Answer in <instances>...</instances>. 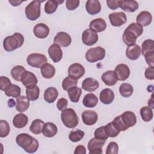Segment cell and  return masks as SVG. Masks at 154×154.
Returning a JSON list of instances; mask_svg holds the SVG:
<instances>
[{"label":"cell","mask_w":154,"mask_h":154,"mask_svg":"<svg viewBox=\"0 0 154 154\" xmlns=\"http://www.w3.org/2000/svg\"><path fill=\"white\" fill-rule=\"evenodd\" d=\"M141 48L137 44L128 46L126 50V55L131 60H137L141 55Z\"/></svg>","instance_id":"cell-21"},{"label":"cell","mask_w":154,"mask_h":154,"mask_svg":"<svg viewBox=\"0 0 154 154\" xmlns=\"http://www.w3.org/2000/svg\"><path fill=\"white\" fill-rule=\"evenodd\" d=\"M118 2H119V1H117V0L116 1L107 0L106 1V4L108 8L111 10H116L119 7Z\"/></svg>","instance_id":"cell-54"},{"label":"cell","mask_w":154,"mask_h":154,"mask_svg":"<svg viewBox=\"0 0 154 154\" xmlns=\"http://www.w3.org/2000/svg\"><path fill=\"white\" fill-rule=\"evenodd\" d=\"M11 85L10 79L6 76L0 77V88L2 91L6 90Z\"/></svg>","instance_id":"cell-48"},{"label":"cell","mask_w":154,"mask_h":154,"mask_svg":"<svg viewBox=\"0 0 154 154\" xmlns=\"http://www.w3.org/2000/svg\"><path fill=\"white\" fill-rule=\"evenodd\" d=\"M85 135L84 131L80 129H76L70 131L69 135V140L72 142H78L82 140Z\"/></svg>","instance_id":"cell-43"},{"label":"cell","mask_w":154,"mask_h":154,"mask_svg":"<svg viewBox=\"0 0 154 154\" xmlns=\"http://www.w3.org/2000/svg\"><path fill=\"white\" fill-rule=\"evenodd\" d=\"M114 96L113 91L110 88H106L100 91L99 94V99L102 103L109 105L113 102Z\"/></svg>","instance_id":"cell-24"},{"label":"cell","mask_w":154,"mask_h":154,"mask_svg":"<svg viewBox=\"0 0 154 154\" xmlns=\"http://www.w3.org/2000/svg\"><path fill=\"white\" fill-rule=\"evenodd\" d=\"M136 21L137 23L141 26H147L151 23L152 21V16L150 12L147 11H143L137 15Z\"/></svg>","instance_id":"cell-20"},{"label":"cell","mask_w":154,"mask_h":154,"mask_svg":"<svg viewBox=\"0 0 154 154\" xmlns=\"http://www.w3.org/2000/svg\"><path fill=\"white\" fill-rule=\"evenodd\" d=\"M105 57V49L100 46L90 48L85 53V59L90 63H95L103 60Z\"/></svg>","instance_id":"cell-6"},{"label":"cell","mask_w":154,"mask_h":154,"mask_svg":"<svg viewBox=\"0 0 154 154\" xmlns=\"http://www.w3.org/2000/svg\"><path fill=\"white\" fill-rule=\"evenodd\" d=\"M58 96V91L55 87H49L46 88L44 92V99L49 103H53Z\"/></svg>","instance_id":"cell-31"},{"label":"cell","mask_w":154,"mask_h":154,"mask_svg":"<svg viewBox=\"0 0 154 154\" xmlns=\"http://www.w3.org/2000/svg\"><path fill=\"white\" fill-rule=\"evenodd\" d=\"M81 117L83 123L88 126L94 125L98 119L97 114L92 110H85L83 111Z\"/></svg>","instance_id":"cell-15"},{"label":"cell","mask_w":154,"mask_h":154,"mask_svg":"<svg viewBox=\"0 0 154 154\" xmlns=\"http://www.w3.org/2000/svg\"><path fill=\"white\" fill-rule=\"evenodd\" d=\"M143 32V26L137 23H131L124 31L122 38L123 41L128 46L135 44L137 38L140 36Z\"/></svg>","instance_id":"cell-2"},{"label":"cell","mask_w":154,"mask_h":154,"mask_svg":"<svg viewBox=\"0 0 154 154\" xmlns=\"http://www.w3.org/2000/svg\"><path fill=\"white\" fill-rule=\"evenodd\" d=\"M16 142L19 146L29 153L35 152L39 147L37 140L26 133L17 135L16 138Z\"/></svg>","instance_id":"cell-1"},{"label":"cell","mask_w":154,"mask_h":154,"mask_svg":"<svg viewBox=\"0 0 154 154\" xmlns=\"http://www.w3.org/2000/svg\"><path fill=\"white\" fill-rule=\"evenodd\" d=\"M98 98L93 93H88L84 96L82 100L83 105L85 107L93 108L97 104Z\"/></svg>","instance_id":"cell-33"},{"label":"cell","mask_w":154,"mask_h":154,"mask_svg":"<svg viewBox=\"0 0 154 154\" xmlns=\"http://www.w3.org/2000/svg\"><path fill=\"white\" fill-rule=\"evenodd\" d=\"M109 20L114 26H120L127 22V17L124 12H114L109 14Z\"/></svg>","instance_id":"cell-9"},{"label":"cell","mask_w":154,"mask_h":154,"mask_svg":"<svg viewBox=\"0 0 154 154\" xmlns=\"http://www.w3.org/2000/svg\"><path fill=\"white\" fill-rule=\"evenodd\" d=\"M33 32L37 38H45L49 34V28L45 23H39L34 26Z\"/></svg>","instance_id":"cell-19"},{"label":"cell","mask_w":154,"mask_h":154,"mask_svg":"<svg viewBox=\"0 0 154 154\" xmlns=\"http://www.w3.org/2000/svg\"><path fill=\"white\" fill-rule=\"evenodd\" d=\"M105 143V140L92 138L88 143L87 149L89 150V154H100L103 153L102 147Z\"/></svg>","instance_id":"cell-8"},{"label":"cell","mask_w":154,"mask_h":154,"mask_svg":"<svg viewBox=\"0 0 154 154\" xmlns=\"http://www.w3.org/2000/svg\"><path fill=\"white\" fill-rule=\"evenodd\" d=\"M134 91L132 85L129 83H123L119 87V93L124 97H130Z\"/></svg>","instance_id":"cell-37"},{"label":"cell","mask_w":154,"mask_h":154,"mask_svg":"<svg viewBox=\"0 0 154 154\" xmlns=\"http://www.w3.org/2000/svg\"><path fill=\"white\" fill-rule=\"evenodd\" d=\"M78 79L72 78L69 76L66 77L62 82V88L65 91H68L70 88L76 86Z\"/></svg>","instance_id":"cell-41"},{"label":"cell","mask_w":154,"mask_h":154,"mask_svg":"<svg viewBox=\"0 0 154 154\" xmlns=\"http://www.w3.org/2000/svg\"><path fill=\"white\" fill-rule=\"evenodd\" d=\"M64 1L60 0H49L45 5V11L47 14H52L55 12L58 5L63 3Z\"/></svg>","instance_id":"cell-34"},{"label":"cell","mask_w":154,"mask_h":154,"mask_svg":"<svg viewBox=\"0 0 154 154\" xmlns=\"http://www.w3.org/2000/svg\"><path fill=\"white\" fill-rule=\"evenodd\" d=\"M112 122L119 131H125L128 129L122 123L120 119V116H119L114 118Z\"/></svg>","instance_id":"cell-49"},{"label":"cell","mask_w":154,"mask_h":154,"mask_svg":"<svg viewBox=\"0 0 154 154\" xmlns=\"http://www.w3.org/2000/svg\"><path fill=\"white\" fill-rule=\"evenodd\" d=\"M140 115L144 122H150L153 118V110L150 106H143L140 109Z\"/></svg>","instance_id":"cell-40"},{"label":"cell","mask_w":154,"mask_h":154,"mask_svg":"<svg viewBox=\"0 0 154 154\" xmlns=\"http://www.w3.org/2000/svg\"><path fill=\"white\" fill-rule=\"evenodd\" d=\"M26 61L28 64L32 67L40 68L44 64L47 63V58L43 54L33 53L27 57Z\"/></svg>","instance_id":"cell-7"},{"label":"cell","mask_w":154,"mask_h":154,"mask_svg":"<svg viewBox=\"0 0 154 154\" xmlns=\"http://www.w3.org/2000/svg\"><path fill=\"white\" fill-rule=\"evenodd\" d=\"M85 74V68L79 63H73L68 69L69 76L76 79H80Z\"/></svg>","instance_id":"cell-11"},{"label":"cell","mask_w":154,"mask_h":154,"mask_svg":"<svg viewBox=\"0 0 154 154\" xmlns=\"http://www.w3.org/2000/svg\"><path fill=\"white\" fill-rule=\"evenodd\" d=\"M20 81L26 87L32 85H36L38 82V80L35 75L32 72L27 70H25L22 75Z\"/></svg>","instance_id":"cell-17"},{"label":"cell","mask_w":154,"mask_h":154,"mask_svg":"<svg viewBox=\"0 0 154 154\" xmlns=\"http://www.w3.org/2000/svg\"><path fill=\"white\" fill-rule=\"evenodd\" d=\"M146 61L149 67H154V51L147 52L144 55Z\"/></svg>","instance_id":"cell-51"},{"label":"cell","mask_w":154,"mask_h":154,"mask_svg":"<svg viewBox=\"0 0 154 154\" xmlns=\"http://www.w3.org/2000/svg\"><path fill=\"white\" fill-rule=\"evenodd\" d=\"M99 87V82L94 78H87L82 83V88L88 92L94 91Z\"/></svg>","instance_id":"cell-23"},{"label":"cell","mask_w":154,"mask_h":154,"mask_svg":"<svg viewBox=\"0 0 154 154\" xmlns=\"http://www.w3.org/2000/svg\"><path fill=\"white\" fill-rule=\"evenodd\" d=\"M42 133L46 137H53L57 133V127L52 122H47L43 126Z\"/></svg>","instance_id":"cell-30"},{"label":"cell","mask_w":154,"mask_h":154,"mask_svg":"<svg viewBox=\"0 0 154 154\" xmlns=\"http://www.w3.org/2000/svg\"><path fill=\"white\" fill-rule=\"evenodd\" d=\"M67 92L69 99L72 102L76 103L79 101L81 94L82 93V90L81 88L75 86L70 88L67 91Z\"/></svg>","instance_id":"cell-36"},{"label":"cell","mask_w":154,"mask_h":154,"mask_svg":"<svg viewBox=\"0 0 154 154\" xmlns=\"http://www.w3.org/2000/svg\"><path fill=\"white\" fill-rule=\"evenodd\" d=\"M44 125V122L41 119H35L32 122L29 127V130L34 134H40L42 132Z\"/></svg>","instance_id":"cell-35"},{"label":"cell","mask_w":154,"mask_h":154,"mask_svg":"<svg viewBox=\"0 0 154 154\" xmlns=\"http://www.w3.org/2000/svg\"><path fill=\"white\" fill-rule=\"evenodd\" d=\"M103 82L108 86H113L117 82V79L113 70H108L104 72L101 77Z\"/></svg>","instance_id":"cell-27"},{"label":"cell","mask_w":154,"mask_h":154,"mask_svg":"<svg viewBox=\"0 0 154 154\" xmlns=\"http://www.w3.org/2000/svg\"><path fill=\"white\" fill-rule=\"evenodd\" d=\"M26 95L29 100H36L40 95V88L36 85L26 87Z\"/></svg>","instance_id":"cell-32"},{"label":"cell","mask_w":154,"mask_h":154,"mask_svg":"<svg viewBox=\"0 0 154 154\" xmlns=\"http://www.w3.org/2000/svg\"><path fill=\"white\" fill-rule=\"evenodd\" d=\"M4 93L7 96L17 98L20 95L21 89L17 85L11 84V85L4 91Z\"/></svg>","instance_id":"cell-38"},{"label":"cell","mask_w":154,"mask_h":154,"mask_svg":"<svg viewBox=\"0 0 154 154\" xmlns=\"http://www.w3.org/2000/svg\"><path fill=\"white\" fill-rule=\"evenodd\" d=\"M98 40V35L97 32L91 29H87L82 32V41L87 46H92L96 43Z\"/></svg>","instance_id":"cell-10"},{"label":"cell","mask_w":154,"mask_h":154,"mask_svg":"<svg viewBox=\"0 0 154 154\" xmlns=\"http://www.w3.org/2000/svg\"><path fill=\"white\" fill-rule=\"evenodd\" d=\"M144 75L147 79L153 80L154 79V68H153V67H147L145 70Z\"/></svg>","instance_id":"cell-53"},{"label":"cell","mask_w":154,"mask_h":154,"mask_svg":"<svg viewBox=\"0 0 154 154\" xmlns=\"http://www.w3.org/2000/svg\"><path fill=\"white\" fill-rule=\"evenodd\" d=\"M8 2L10 4H11L12 6H14V7L18 6L23 2L22 1H17V0H9Z\"/></svg>","instance_id":"cell-56"},{"label":"cell","mask_w":154,"mask_h":154,"mask_svg":"<svg viewBox=\"0 0 154 154\" xmlns=\"http://www.w3.org/2000/svg\"><path fill=\"white\" fill-rule=\"evenodd\" d=\"M61 119L64 125L68 128H75L79 122L78 117L72 108H66L61 111Z\"/></svg>","instance_id":"cell-4"},{"label":"cell","mask_w":154,"mask_h":154,"mask_svg":"<svg viewBox=\"0 0 154 154\" xmlns=\"http://www.w3.org/2000/svg\"><path fill=\"white\" fill-rule=\"evenodd\" d=\"M28 118L26 115L19 113L16 114L13 119V125L16 128H23L27 125Z\"/></svg>","instance_id":"cell-28"},{"label":"cell","mask_w":154,"mask_h":154,"mask_svg":"<svg viewBox=\"0 0 154 154\" xmlns=\"http://www.w3.org/2000/svg\"><path fill=\"white\" fill-rule=\"evenodd\" d=\"M54 42L61 47H67L72 42L71 37L66 32H59L54 38Z\"/></svg>","instance_id":"cell-13"},{"label":"cell","mask_w":154,"mask_h":154,"mask_svg":"<svg viewBox=\"0 0 154 154\" xmlns=\"http://www.w3.org/2000/svg\"><path fill=\"white\" fill-rule=\"evenodd\" d=\"M118 4L119 7L120 8H122L123 11L131 13L136 11L139 7V5L136 1L132 0L119 1Z\"/></svg>","instance_id":"cell-18"},{"label":"cell","mask_w":154,"mask_h":154,"mask_svg":"<svg viewBox=\"0 0 154 154\" xmlns=\"http://www.w3.org/2000/svg\"><path fill=\"white\" fill-rule=\"evenodd\" d=\"M114 73L117 80L123 81L126 80L130 75V69L129 67L125 64H118L114 69Z\"/></svg>","instance_id":"cell-12"},{"label":"cell","mask_w":154,"mask_h":154,"mask_svg":"<svg viewBox=\"0 0 154 154\" xmlns=\"http://www.w3.org/2000/svg\"><path fill=\"white\" fill-rule=\"evenodd\" d=\"M24 42L23 36L19 32L6 37L3 41L4 49L7 52L13 51L21 47Z\"/></svg>","instance_id":"cell-3"},{"label":"cell","mask_w":154,"mask_h":154,"mask_svg":"<svg viewBox=\"0 0 154 154\" xmlns=\"http://www.w3.org/2000/svg\"><path fill=\"white\" fill-rule=\"evenodd\" d=\"M26 70L24 67L20 65H17L13 67L10 72L12 78L17 81H21V77L23 73Z\"/></svg>","instance_id":"cell-39"},{"label":"cell","mask_w":154,"mask_h":154,"mask_svg":"<svg viewBox=\"0 0 154 154\" xmlns=\"http://www.w3.org/2000/svg\"><path fill=\"white\" fill-rule=\"evenodd\" d=\"M85 9L90 14H96L101 10L100 2L98 0H88L86 2Z\"/></svg>","instance_id":"cell-22"},{"label":"cell","mask_w":154,"mask_h":154,"mask_svg":"<svg viewBox=\"0 0 154 154\" xmlns=\"http://www.w3.org/2000/svg\"><path fill=\"white\" fill-rule=\"evenodd\" d=\"M40 1H32L25 7V15L30 20H35L40 16V5L42 2Z\"/></svg>","instance_id":"cell-5"},{"label":"cell","mask_w":154,"mask_h":154,"mask_svg":"<svg viewBox=\"0 0 154 154\" xmlns=\"http://www.w3.org/2000/svg\"><path fill=\"white\" fill-rule=\"evenodd\" d=\"M16 109L19 112L26 111L29 107V100L26 96L20 95L16 98Z\"/></svg>","instance_id":"cell-25"},{"label":"cell","mask_w":154,"mask_h":154,"mask_svg":"<svg viewBox=\"0 0 154 154\" xmlns=\"http://www.w3.org/2000/svg\"><path fill=\"white\" fill-rule=\"evenodd\" d=\"M94 136L95 138H96L97 139L106 141L108 139V136L107 135V134L106 133L105 126H100V127L97 128L94 132Z\"/></svg>","instance_id":"cell-46"},{"label":"cell","mask_w":154,"mask_h":154,"mask_svg":"<svg viewBox=\"0 0 154 154\" xmlns=\"http://www.w3.org/2000/svg\"><path fill=\"white\" fill-rule=\"evenodd\" d=\"M8 105L9 107H13L16 105V103L13 99H10L8 100Z\"/></svg>","instance_id":"cell-57"},{"label":"cell","mask_w":154,"mask_h":154,"mask_svg":"<svg viewBox=\"0 0 154 154\" xmlns=\"http://www.w3.org/2000/svg\"><path fill=\"white\" fill-rule=\"evenodd\" d=\"M148 105L149 106H151L152 108H154L153 106V95H152V97L148 101Z\"/></svg>","instance_id":"cell-58"},{"label":"cell","mask_w":154,"mask_h":154,"mask_svg":"<svg viewBox=\"0 0 154 154\" xmlns=\"http://www.w3.org/2000/svg\"><path fill=\"white\" fill-rule=\"evenodd\" d=\"M40 72L43 78L51 79L53 78L55 74V68L53 65L49 63H45L40 67Z\"/></svg>","instance_id":"cell-29"},{"label":"cell","mask_w":154,"mask_h":154,"mask_svg":"<svg viewBox=\"0 0 154 154\" xmlns=\"http://www.w3.org/2000/svg\"><path fill=\"white\" fill-rule=\"evenodd\" d=\"M120 116L122 123L127 128L134 126L137 123V117L132 111H125Z\"/></svg>","instance_id":"cell-14"},{"label":"cell","mask_w":154,"mask_h":154,"mask_svg":"<svg viewBox=\"0 0 154 154\" xmlns=\"http://www.w3.org/2000/svg\"><path fill=\"white\" fill-rule=\"evenodd\" d=\"M119 153V146L117 143L114 141L110 142L106 150V154H117Z\"/></svg>","instance_id":"cell-47"},{"label":"cell","mask_w":154,"mask_h":154,"mask_svg":"<svg viewBox=\"0 0 154 154\" xmlns=\"http://www.w3.org/2000/svg\"><path fill=\"white\" fill-rule=\"evenodd\" d=\"M141 50L143 55L147 52L154 51V41L152 39L144 40L142 43Z\"/></svg>","instance_id":"cell-44"},{"label":"cell","mask_w":154,"mask_h":154,"mask_svg":"<svg viewBox=\"0 0 154 154\" xmlns=\"http://www.w3.org/2000/svg\"><path fill=\"white\" fill-rule=\"evenodd\" d=\"M68 105V101L66 98L61 97L59 99L57 102V108L59 111H63L65 109Z\"/></svg>","instance_id":"cell-52"},{"label":"cell","mask_w":154,"mask_h":154,"mask_svg":"<svg viewBox=\"0 0 154 154\" xmlns=\"http://www.w3.org/2000/svg\"><path fill=\"white\" fill-rule=\"evenodd\" d=\"M48 54L51 59L54 63L59 62L63 57V52L60 46L57 44H52L48 49Z\"/></svg>","instance_id":"cell-16"},{"label":"cell","mask_w":154,"mask_h":154,"mask_svg":"<svg viewBox=\"0 0 154 154\" xmlns=\"http://www.w3.org/2000/svg\"><path fill=\"white\" fill-rule=\"evenodd\" d=\"M79 0H67L66 1V7L68 10H74L79 5Z\"/></svg>","instance_id":"cell-50"},{"label":"cell","mask_w":154,"mask_h":154,"mask_svg":"<svg viewBox=\"0 0 154 154\" xmlns=\"http://www.w3.org/2000/svg\"><path fill=\"white\" fill-rule=\"evenodd\" d=\"M10 128L8 123L4 120L0 121V137L1 138L8 136L10 133Z\"/></svg>","instance_id":"cell-45"},{"label":"cell","mask_w":154,"mask_h":154,"mask_svg":"<svg viewBox=\"0 0 154 154\" xmlns=\"http://www.w3.org/2000/svg\"><path fill=\"white\" fill-rule=\"evenodd\" d=\"M105 129L107 135L108 137L111 138L117 137L120 132V131L117 129L112 122L108 123L106 126H105Z\"/></svg>","instance_id":"cell-42"},{"label":"cell","mask_w":154,"mask_h":154,"mask_svg":"<svg viewBox=\"0 0 154 154\" xmlns=\"http://www.w3.org/2000/svg\"><path fill=\"white\" fill-rule=\"evenodd\" d=\"M89 27L96 32H100L105 30L106 23L104 19L102 18H96L90 22Z\"/></svg>","instance_id":"cell-26"},{"label":"cell","mask_w":154,"mask_h":154,"mask_svg":"<svg viewBox=\"0 0 154 154\" xmlns=\"http://www.w3.org/2000/svg\"><path fill=\"white\" fill-rule=\"evenodd\" d=\"M75 154H85L86 153V148L82 145H79L76 147L75 151Z\"/></svg>","instance_id":"cell-55"}]
</instances>
